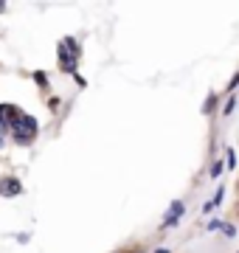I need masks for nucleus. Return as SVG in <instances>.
I'll return each instance as SVG.
<instances>
[{
  "mask_svg": "<svg viewBox=\"0 0 239 253\" xmlns=\"http://www.w3.org/2000/svg\"><path fill=\"white\" fill-rule=\"evenodd\" d=\"M237 87H239V73H234V76H231V82H228V93H231V96L237 93Z\"/></svg>",
  "mask_w": 239,
  "mask_h": 253,
  "instance_id": "nucleus-11",
  "label": "nucleus"
},
{
  "mask_svg": "<svg viewBox=\"0 0 239 253\" xmlns=\"http://www.w3.org/2000/svg\"><path fill=\"white\" fill-rule=\"evenodd\" d=\"M234 110H237V96H231V99L225 101V107H222V116H231Z\"/></svg>",
  "mask_w": 239,
  "mask_h": 253,
  "instance_id": "nucleus-8",
  "label": "nucleus"
},
{
  "mask_svg": "<svg viewBox=\"0 0 239 253\" xmlns=\"http://www.w3.org/2000/svg\"><path fill=\"white\" fill-rule=\"evenodd\" d=\"M222 234H225V236H234V234H237V228H234V225H222Z\"/></svg>",
  "mask_w": 239,
  "mask_h": 253,
  "instance_id": "nucleus-15",
  "label": "nucleus"
},
{
  "mask_svg": "<svg viewBox=\"0 0 239 253\" xmlns=\"http://www.w3.org/2000/svg\"><path fill=\"white\" fill-rule=\"evenodd\" d=\"M132 253H147V251H132Z\"/></svg>",
  "mask_w": 239,
  "mask_h": 253,
  "instance_id": "nucleus-19",
  "label": "nucleus"
},
{
  "mask_svg": "<svg viewBox=\"0 0 239 253\" xmlns=\"http://www.w3.org/2000/svg\"><path fill=\"white\" fill-rule=\"evenodd\" d=\"M59 45H62L65 51H71V54H74V56H82V45H79V42H76L74 37H65L62 42H59Z\"/></svg>",
  "mask_w": 239,
  "mask_h": 253,
  "instance_id": "nucleus-5",
  "label": "nucleus"
},
{
  "mask_svg": "<svg viewBox=\"0 0 239 253\" xmlns=\"http://www.w3.org/2000/svg\"><path fill=\"white\" fill-rule=\"evenodd\" d=\"M211 107H214V93L205 99V104H202V113H211Z\"/></svg>",
  "mask_w": 239,
  "mask_h": 253,
  "instance_id": "nucleus-14",
  "label": "nucleus"
},
{
  "mask_svg": "<svg viewBox=\"0 0 239 253\" xmlns=\"http://www.w3.org/2000/svg\"><path fill=\"white\" fill-rule=\"evenodd\" d=\"M3 11H6V6H3V3H0V14H3Z\"/></svg>",
  "mask_w": 239,
  "mask_h": 253,
  "instance_id": "nucleus-18",
  "label": "nucleus"
},
{
  "mask_svg": "<svg viewBox=\"0 0 239 253\" xmlns=\"http://www.w3.org/2000/svg\"><path fill=\"white\" fill-rule=\"evenodd\" d=\"M20 191H23V186L17 177H0V197H14Z\"/></svg>",
  "mask_w": 239,
  "mask_h": 253,
  "instance_id": "nucleus-3",
  "label": "nucleus"
},
{
  "mask_svg": "<svg viewBox=\"0 0 239 253\" xmlns=\"http://www.w3.org/2000/svg\"><path fill=\"white\" fill-rule=\"evenodd\" d=\"M9 129H11V135L37 138V132H40V124H37V118H34V116H26V113H23V116H20L17 121H14V124L9 126Z\"/></svg>",
  "mask_w": 239,
  "mask_h": 253,
  "instance_id": "nucleus-1",
  "label": "nucleus"
},
{
  "mask_svg": "<svg viewBox=\"0 0 239 253\" xmlns=\"http://www.w3.org/2000/svg\"><path fill=\"white\" fill-rule=\"evenodd\" d=\"M186 214V203L183 200H175L172 206H169V211H166L163 222H160V231H169V228H177L180 225V217Z\"/></svg>",
  "mask_w": 239,
  "mask_h": 253,
  "instance_id": "nucleus-2",
  "label": "nucleus"
},
{
  "mask_svg": "<svg viewBox=\"0 0 239 253\" xmlns=\"http://www.w3.org/2000/svg\"><path fill=\"white\" fill-rule=\"evenodd\" d=\"M228 158H225V166H228V169H234V166H237V152H234V149H228Z\"/></svg>",
  "mask_w": 239,
  "mask_h": 253,
  "instance_id": "nucleus-10",
  "label": "nucleus"
},
{
  "mask_svg": "<svg viewBox=\"0 0 239 253\" xmlns=\"http://www.w3.org/2000/svg\"><path fill=\"white\" fill-rule=\"evenodd\" d=\"M34 82H37L40 87H48V76H45L42 71H37V73H34Z\"/></svg>",
  "mask_w": 239,
  "mask_h": 253,
  "instance_id": "nucleus-12",
  "label": "nucleus"
},
{
  "mask_svg": "<svg viewBox=\"0 0 239 253\" xmlns=\"http://www.w3.org/2000/svg\"><path fill=\"white\" fill-rule=\"evenodd\" d=\"M37 138H26V135H14V144H20V146H28V144H34Z\"/></svg>",
  "mask_w": 239,
  "mask_h": 253,
  "instance_id": "nucleus-13",
  "label": "nucleus"
},
{
  "mask_svg": "<svg viewBox=\"0 0 239 253\" xmlns=\"http://www.w3.org/2000/svg\"><path fill=\"white\" fill-rule=\"evenodd\" d=\"M56 54H59V65H62V71L74 76V73H76V59H79V56H74L71 51H65L62 45L56 48Z\"/></svg>",
  "mask_w": 239,
  "mask_h": 253,
  "instance_id": "nucleus-4",
  "label": "nucleus"
},
{
  "mask_svg": "<svg viewBox=\"0 0 239 253\" xmlns=\"http://www.w3.org/2000/svg\"><path fill=\"white\" fill-rule=\"evenodd\" d=\"M74 79H76V84H79V87H87V82H84V76H79V73H74Z\"/></svg>",
  "mask_w": 239,
  "mask_h": 253,
  "instance_id": "nucleus-16",
  "label": "nucleus"
},
{
  "mask_svg": "<svg viewBox=\"0 0 239 253\" xmlns=\"http://www.w3.org/2000/svg\"><path fill=\"white\" fill-rule=\"evenodd\" d=\"M222 225H225L222 219H208L205 222V231H222Z\"/></svg>",
  "mask_w": 239,
  "mask_h": 253,
  "instance_id": "nucleus-9",
  "label": "nucleus"
},
{
  "mask_svg": "<svg viewBox=\"0 0 239 253\" xmlns=\"http://www.w3.org/2000/svg\"><path fill=\"white\" fill-rule=\"evenodd\" d=\"M222 172H225V163H222V161H214L211 169H208V177H214V180H217V177H222Z\"/></svg>",
  "mask_w": 239,
  "mask_h": 253,
  "instance_id": "nucleus-7",
  "label": "nucleus"
},
{
  "mask_svg": "<svg viewBox=\"0 0 239 253\" xmlns=\"http://www.w3.org/2000/svg\"><path fill=\"white\" fill-rule=\"evenodd\" d=\"M155 253H172V251H169V248H158Z\"/></svg>",
  "mask_w": 239,
  "mask_h": 253,
  "instance_id": "nucleus-17",
  "label": "nucleus"
},
{
  "mask_svg": "<svg viewBox=\"0 0 239 253\" xmlns=\"http://www.w3.org/2000/svg\"><path fill=\"white\" fill-rule=\"evenodd\" d=\"M222 197H225V189H222V186H220V189H217V194H214V197L208 200L205 206H202V211H205V214H208V211H214V208H217V206H220V203H222Z\"/></svg>",
  "mask_w": 239,
  "mask_h": 253,
  "instance_id": "nucleus-6",
  "label": "nucleus"
}]
</instances>
